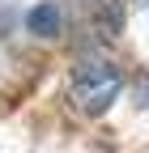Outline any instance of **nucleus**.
<instances>
[{"label": "nucleus", "instance_id": "1", "mask_svg": "<svg viewBox=\"0 0 149 153\" xmlns=\"http://www.w3.org/2000/svg\"><path fill=\"white\" fill-rule=\"evenodd\" d=\"M119 89H124V72L102 55H81L68 72V94L77 102V111L85 115H102L119 98Z\"/></svg>", "mask_w": 149, "mask_h": 153}, {"label": "nucleus", "instance_id": "4", "mask_svg": "<svg viewBox=\"0 0 149 153\" xmlns=\"http://www.w3.org/2000/svg\"><path fill=\"white\" fill-rule=\"evenodd\" d=\"M9 30H13V9H9V4H0V38H4Z\"/></svg>", "mask_w": 149, "mask_h": 153}, {"label": "nucleus", "instance_id": "3", "mask_svg": "<svg viewBox=\"0 0 149 153\" xmlns=\"http://www.w3.org/2000/svg\"><path fill=\"white\" fill-rule=\"evenodd\" d=\"M26 26H30V34H39V38H55L64 30V9L55 4V0H43V4H34L26 13Z\"/></svg>", "mask_w": 149, "mask_h": 153}, {"label": "nucleus", "instance_id": "2", "mask_svg": "<svg viewBox=\"0 0 149 153\" xmlns=\"http://www.w3.org/2000/svg\"><path fill=\"white\" fill-rule=\"evenodd\" d=\"M85 4V22L98 38H115L124 26V0H81Z\"/></svg>", "mask_w": 149, "mask_h": 153}]
</instances>
